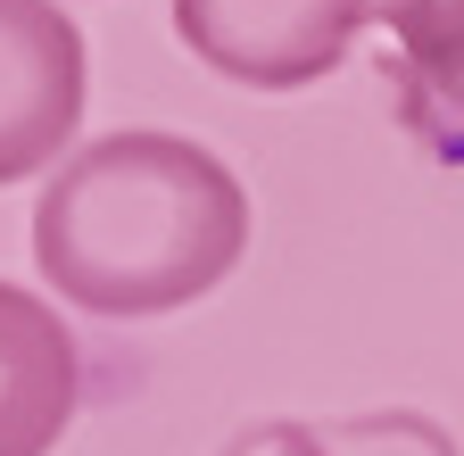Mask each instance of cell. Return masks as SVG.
<instances>
[{
	"label": "cell",
	"mask_w": 464,
	"mask_h": 456,
	"mask_svg": "<svg viewBox=\"0 0 464 456\" xmlns=\"http://www.w3.org/2000/svg\"><path fill=\"white\" fill-rule=\"evenodd\" d=\"M83 365L50 299L0 282V456H50L75 423Z\"/></svg>",
	"instance_id": "4"
},
{
	"label": "cell",
	"mask_w": 464,
	"mask_h": 456,
	"mask_svg": "<svg viewBox=\"0 0 464 456\" xmlns=\"http://www.w3.org/2000/svg\"><path fill=\"white\" fill-rule=\"evenodd\" d=\"M373 0H174V34L191 59L249 92H299L348 59Z\"/></svg>",
	"instance_id": "2"
},
{
	"label": "cell",
	"mask_w": 464,
	"mask_h": 456,
	"mask_svg": "<svg viewBox=\"0 0 464 456\" xmlns=\"http://www.w3.org/2000/svg\"><path fill=\"white\" fill-rule=\"evenodd\" d=\"M83 125V34L58 0H0V183H25Z\"/></svg>",
	"instance_id": "3"
},
{
	"label": "cell",
	"mask_w": 464,
	"mask_h": 456,
	"mask_svg": "<svg viewBox=\"0 0 464 456\" xmlns=\"http://www.w3.org/2000/svg\"><path fill=\"white\" fill-rule=\"evenodd\" d=\"M249 249L241 175L183 133H100L58 158L34 208V266L92 315H166L208 299Z\"/></svg>",
	"instance_id": "1"
}]
</instances>
